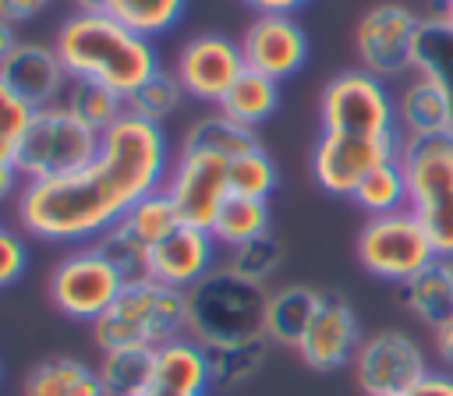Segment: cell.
<instances>
[{
	"instance_id": "27",
	"label": "cell",
	"mask_w": 453,
	"mask_h": 396,
	"mask_svg": "<svg viewBox=\"0 0 453 396\" xmlns=\"http://www.w3.org/2000/svg\"><path fill=\"white\" fill-rule=\"evenodd\" d=\"M414 74H425L428 81H435L453 113V28L439 18V11L421 18L418 42H414Z\"/></svg>"
},
{
	"instance_id": "38",
	"label": "cell",
	"mask_w": 453,
	"mask_h": 396,
	"mask_svg": "<svg viewBox=\"0 0 453 396\" xmlns=\"http://www.w3.org/2000/svg\"><path fill=\"white\" fill-rule=\"evenodd\" d=\"M32 106L0 78V159H14L28 124H32Z\"/></svg>"
},
{
	"instance_id": "45",
	"label": "cell",
	"mask_w": 453,
	"mask_h": 396,
	"mask_svg": "<svg viewBox=\"0 0 453 396\" xmlns=\"http://www.w3.org/2000/svg\"><path fill=\"white\" fill-rule=\"evenodd\" d=\"M18 46V28L11 25V21H4L0 18V67H4V60L11 57V50Z\"/></svg>"
},
{
	"instance_id": "30",
	"label": "cell",
	"mask_w": 453,
	"mask_h": 396,
	"mask_svg": "<svg viewBox=\"0 0 453 396\" xmlns=\"http://www.w3.org/2000/svg\"><path fill=\"white\" fill-rule=\"evenodd\" d=\"M64 106L81 120L88 124L92 131L106 134L124 113H127V103L124 95H117L113 88L99 85V81H85V78H71L67 92H64Z\"/></svg>"
},
{
	"instance_id": "36",
	"label": "cell",
	"mask_w": 453,
	"mask_h": 396,
	"mask_svg": "<svg viewBox=\"0 0 453 396\" xmlns=\"http://www.w3.org/2000/svg\"><path fill=\"white\" fill-rule=\"evenodd\" d=\"M276 184H280V170H276L273 156L262 145L244 152V156H237V159H230V194L269 202Z\"/></svg>"
},
{
	"instance_id": "23",
	"label": "cell",
	"mask_w": 453,
	"mask_h": 396,
	"mask_svg": "<svg viewBox=\"0 0 453 396\" xmlns=\"http://www.w3.org/2000/svg\"><path fill=\"white\" fill-rule=\"evenodd\" d=\"M103 396H152L156 392V350L131 346L110 350L96 364Z\"/></svg>"
},
{
	"instance_id": "32",
	"label": "cell",
	"mask_w": 453,
	"mask_h": 396,
	"mask_svg": "<svg viewBox=\"0 0 453 396\" xmlns=\"http://www.w3.org/2000/svg\"><path fill=\"white\" fill-rule=\"evenodd\" d=\"M350 202L357 209H365L368 216H389L407 209V173L400 166V159H389L382 166H375L350 194Z\"/></svg>"
},
{
	"instance_id": "39",
	"label": "cell",
	"mask_w": 453,
	"mask_h": 396,
	"mask_svg": "<svg viewBox=\"0 0 453 396\" xmlns=\"http://www.w3.org/2000/svg\"><path fill=\"white\" fill-rule=\"evenodd\" d=\"M28 269V244L18 230L0 226V290L18 283Z\"/></svg>"
},
{
	"instance_id": "43",
	"label": "cell",
	"mask_w": 453,
	"mask_h": 396,
	"mask_svg": "<svg viewBox=\"0 0 453 396\" xmlns=\"http://www.w3.org/2000/svg\"><path fill=\"white\" fill-rule=\"evenodd\" d=\"M432 350L446 368H453V318L442 322L439 329H432Z\"/></svg>"
},
{
	"instance_id": "19",
	"label": "cell",
	"mask_w": 453,
	"mask_h": 396,
	"mask_svg": "<svg viewBox=\"0 0 453 396\" xmlns=\"http://www.w3.org/2000/svg\"><path fill=\"white\" fill-rule=\"evenodd\" d=\"M396 131L403 141L414 138H435V134H453V113L435 81L425 74H411L403 88L396 92Z\"/></svg>"
},
{
	"instance_id": "48",
	"label": "cell",
	"mask_w": 453,
	"mask_h": 396,
	"mask_svg": "<svg viewBox=\"0 0 453 396\" xmlns=\"http://www.w3.org/2000/svg\"><path fill=\"white\" fill-rule=\"evenodd\" d=\"M442 265H446V276H449V283H453V255H449V258H442Z\"/></svg>"
},
{
	"instance_id": "31",
	"label": "cell",
	"mask_w": 453,
	"mask_h": 396,
	"mask_svg": "<svg viewBox=\"0 0 453 396\" xmlns=\"http://www.w3.org/2000/svg\"><path fill=\"white\" fill-rule=\"evenodd\" d=\"M188 11V0H106V11L113 21H120L124 28L156 39L163 32H170Z\"/></svg>"
},
{
	"instance_id": "8",
	"label": "cell",
	"mask_w": 453,
	"mask_h": 396,
	"mask_svg": "<svg viewBox=\"0 0 453 396\" xmlns=\"http://www.w3.org/2000/svg\"><path fill=\"white\" fill-rule=\"evenodd\" d=\"M50 301L60 315L74 322H96L110 311L117 293L124 290L120 272L110 265V258L99 251V244H74L67 248L53 269H50Z\"/></svg>"
},
{
	"instance_id": "9",
	"label": "cell",
	"mask_w": 453,
	"mask_h": 396,
	"mask_svg": "<svg viewBox=\"0 0 453 396\" xmlns=\"http://www.w3.org/2000/svg\"><path fill=\"white\" fill-rule=\"evenodd\" d=\"M319 120L333 134H389L396 131V95L382 78L350 67L326 81Z\"/></svg>"
},
{
	"instance_id": "20",
	"label": "cell",
	"mask_w": 453,
	"mask_h": 396,
	"mask_svg": "<svg viewBox=\"0 0 453 396\" xmlns=\"http://www.w3.org/2000/svg\"><path fill=\"white\" fill-rule=\"evenodd\" d=\"M212 385L205 343L195 336H177L156 346V389L177 396H205Z\"/></svg>"
},
{
	"instance_id": "11",
	"label": "cell",
	"mask_w": 453,
	"mask_h": 396,
	"mask_svg": "<svg viewBox=\"0 0 453 396\" xmlns=\"http://www.w3.org/2000/svg\"><path fill=\"white\" fill-rule=\"evenodd\" d=\"M403 138L400 131L389 134H333L322 131L311 148V177L333 198H350L354 187L382 163L400 159Z\"/></svg>"
},
{
	"instance_id": "46",
	"label": "cell",
	"mask_w": 453,
	"mask_h": 396,
	"mask_svg": "<svg viewBox=\"0 0 453 396\" xmlns=\"http://www.w3.org/2000/svg\"><path fill=\"white\" fill-rule=\"evenodd\" d=\"M71 4H74V11H88V14L106 11V0H71Z\"/></svg>"
},
{
	"instance_id": "3",
	"label": "cell",
	"mask_w": 453,
	"mask_h": 396,
	"mask_svg": "<svg viewBox=\"0 0 453 396\" xmlns=\"http://www.w3.org/2000/svg\"><path fill=\"white\" fill-rule=\"evenodd\" d=\"M177 336H188V297L184 290L156 279L124 283L110 311L92 322V339L103 354L131 346L156 350L159 343Z\"/></svg>"
},
{
	"instance_id": "37",
	"label": "cell",
	"mask_w": 453,
	"mask_h": 396,
	"mask_svg": "<svg viewBox=\"0 0 453 396\" xmlns=\"http://www.w3.org/2000/svg\"><path fill=\"white\" fill-rule=\"evenodd\" d=\"M96 244H99V251L110 258V265L120 272L124 283H142V279H149V244H142L124 223H113Z\"/></svg>"
},
{
	"instance_id": "51",
	"label": "cell",
	"mask_w": 453,
	"mask_h": 396,
	"mask_svg": "<svg viewBox=\"0 0 453 396\" xmlns=\"http://www.w3.org/2000/svg\"><path fill=\"white\" fill-rule=\"evenodd\" d=\"M439 4H446V0H439Z\"/></svg>"
},
{
	"instance_id": "12",
	"label": "cell",
	"mask_w": 453,
	"mask_h": 396,
	"mask_svg": "<svg viewBox=\"0 0 453 396\" xmlns=\"http://www.w3.org/2000/svg\"><path fill=\"white\" fill-rule=\"evenodd\" d=\"M350 371L365 396H407L411 385L428 371V357L411 332L379 329L361 339Z\"/></svg>"
},
{
	"instance_id": "14",
	"label": "cell",
	"mask_w": 453,
	"mask_h": 396,
	"mask_svg": "<svg viewBox=\"0 0 453 396\" xmlns=\"http://www.w3.org/2000/svg\"><path fill=\"white\" fill-rule=\"evenodd\" d=\"M173 74L188 99L216 106L226 95V88L244 74L241 42L223 32H198L177 50Z\"/></svg>"
},
{
	"instance_id": "15",
	"label": "cell",
	"mask_w": 453,
	"mask_h": 396,
	"mask_svg": "<svg viewBox=\"0 0 453 396\" xmlns=\"http://www.w3.org/2000/svg\"><path fill=\"white\" fill-rule=\"evenodd\" d=\"M237 42L244 67L273 81L294 78L308 60V35L294 14H255Z\"/></svg>"
},
{
	"instance_id": "5",
	"label": "cell",
	"mask_w": 453,
	"mask_h": 396,
	"mask_svg": "<svg viewBox=\"0 0 453 396\" xmlns=\"http://www.w3.org/2000/svg\"><path fill=\"white\" fill-rule=\"evenodd\" d=\"M407 173V209L432 237L439 258L453 255V134L414 138L400 148Z\"/></svg>"
},
{
	"instance_id": "29",
	"label": "cell",
	"mask_w": 453,
	"mask_h": 396,
	"mask_svg": "<svg viewBox=\"0 0 453 396\" xmlns=\"http://www.w3.org/2000/svg\"><path fill=\"white\" fill-rule=\"evenodd\" d=\"M209 233L219 248H237L244 240H255V237L269 233V202L244 198V194H226V202L219 205V212L209 226Z\"/></svg>"
},
{
	"instance_id": "47",
	"label": "cell",
	"mask_w": 453,
	"mask_h": 396,
	"mask_svg": "<svg viewBox=\"0 0 453 396\" xmlns=\"http://www.w3.org/2000/svg\"><path fill=\"white\" fill-rule=\"evenodd\" d=\"M439 18H442V21H446V25L453 28V0H446V4H439Z\"/></svg>"
},
{
	"instance_id": "33",
	"label": "cell",
	"mask_w": 453,
	"mask_h": 396,
	"mask_svg": "<svg viewBox=\"0 0 453 396\" xmlns=\"http://www.w3.org/2000/svg\"><path fill=\"white\" fill-rule=\"evenodd\" d=\"M219 265H223L226 272L248 279V283L265 286V283L283 269V240L269 230V233H262V237H255V240H244V244H237V248H226V255H223Z\"/></svg>"
},
{
	"instance_id": "40",
	"label": "cell",
	"mask_w": 453,
	"mask_h": 396,
	"mask_svg": "<svg viewBox=\"0 0 453 396\" xmlns=\"http://www.w3.org/2000/svg\"><path fill=\"white\" fill-rule=\"evenodd\" d=\"M50 4H53V0H0V18H4V21H11V25L18 28V25H25V21L39 18Z\"/></svg>"
},
{
	"instance_id": "2",
	"label": "cell",
	"mask_w": 453,
	"mask_h": 396,
	"mask_svg": "<svg viewBox=\"0 0 453 396\" xmlns=\"http://www.w3.org/2000/svg\"><path fill=\"white\" fill-rule=\"evenodd\" d=\"M53 50L71 78L99 81L124 99L159 71V53L152 39L124 28L103 11H74L71 18H64Z\"/></svg>"
},
{
	"instance_id": "41",
	"label": "cell",
	"mask_w": 453,
	"mask_h": 396,
	"mask_svg": "<svg viewBox=\"0 0 453 396\" xmlns=\"http://www.w3.org/2000/svg\"><path fill=\"white\" fill-rule=\"evenodd\" d=\"M407 396H453V371H439V368H428Z\"/></svg>"
},
{
	"instance_id": "21",
	"label": "cell",
	"mask_w": 453,
	"mask_h": 396,
	"mask_svg": "<svg viewBox=\"0 0 453 396\" xmlns=\"http://www.w3.org/2000/svg\"><path fill=\"white\" fill-rule=\"evenodd\" d=\"M322 304V293L304 286V283H287V286H276L269 290V301H265V339L273 346H290L297 350L301 336L308 332L315 311Z\"/></svg>"
},
{
	"instance_id": "24",
	"label": "cell",
	"mask_w": 453,
	"mask_h": 396,
	"mask_svg": "<svg viewBox=\"0 0 453 396\" xmlns=\"http://www.w3.org/2000/svg\"><path fill=\"white\" fill-rule=\"evenodd\" d=\"M400 304L428 329H439L442 322L453 318V283L446 276L442 258L435 265H428L425 272H418L414 279L400 283Z\"/></svg>"
},
{
	"instance_id": "35",
	"label": "cell",
	"mask_w": 453,
	"mask_h": 396,
	"mask_svg": "<svg viewBox=\"0 0 453 396\" xmlns=\"http://www.w3.org/2000/svg\"><path fill=\"white\" fill-rule=\"evenodd\" d=\"M180 99H184V88H180V81H177V74H170V71H156L142 88H134L124 103H127V113H134V117H142V120H152V124H163L177 106H180Z\"/></svg>"
},
{
	"instance_id": "1",
	"label": "cell",
	"mask_w": 453,
	"mask_h": 396,
	"mask_svg": "<svg viewBox=\"0 0 453 396\" xmlns=\"http://www.w3.org/2000/svg\"><path fill=\"white\" fill-rule=\"evenodd\" d=\"M170 141L163 124L124 113L99 145V156L64 177L28 180L18 191V223L46 244H92L124 212L163 187L170 170Z\"/></svg>"
},
{
	"instance_id": "52",
	"label": "cell",
	"mask_w": 453,
	"mask_h": 396,
	"mask_svg": "<svg viewBox=\"0 0 453 396\" xmlns=\"http://www.w3.org/2000/svg\"><path fill=\"white\" fill-rule=\"evenodd\" d=\"M0 226H4V223H0Z\"/></svg>"
},
{
	"instance_id": "42",
	"label": "cell",
	"mask_w": 453,
	"mask_h": 396,
	"mask_svg": "<svg viewBox=\"0 0 453 396\" xmlns=\"http://www.w3.org/2000/svg\"><path fill=\"white\" fill-rule=\"evenodd\" d=\"M21 187H25V177H21V170L14 166V159H0V202L18 198Z\"/></svg>"
},
{
	"instance_id": "34",
	"label": "cell",
	"mask_w": 453,
	"mask_h": 396,
	"mask_svg": "<svg viewBox=\"0 0 453 396\" xmlns=\"http://www.w3.org/2000/svg\"><path fill=\"white\" fill-rule=\"evenodd\" d=\"M142 244H159L166 233H173L184 219H180V212H177V205H173V198L163 191V187H156V191H149L145 198H138L127 212H124V219H120Z\"/></svg>"
},
{
	"instance_id": "13",
	"label": "cell",
	"mask_w": 453,
	"mask_h": 396,
	"mask_svg": "<svg viewBox=\"0 0 453 396\" xmlns=\"http://www.w3.org/2000/svg\"><path fill=\"white\" fill-rule=\"evenodd\" d=\"M163 191L173 198V205L188 226L209 230L219 205L230 194V159L177 148V156L166 170Z\"/></svg>"
},
{
	"instance_id": "49",
	"label": "cell",
	"mask_w": 453,
	"mask_h": 396,
	"mask_svg": "<svg viewBox=\"0 0 453 396\" xmlns=\"http://www.w3.org/2000/svg\"><path fill=\"white\" fill-rule=\"evenodd\" d=\"M152 396H177V392H163V389H156V392H152Z\"/></svg>"
},
{
	"instance_id": "6",
	"label": "cell",
	"mask_w": 453,
	"mask_h": 396,
	"mask_svg": "<svg viewBox=\"0 0 453 396\" xmlns=\"http://www.w3.org/2000/svg\"><path fill=\"white\" fill-rule=\"evenodd\" d=\"M103 134L81 124L64 103L32 113V124L14 152V166L28 180H50L88 166L99 156Z\"/></svg>"
},
{
	"instance_id": "50",
	"label": "cell",
	"mask_w": 453,
	"mask_h": 396,
	"mask_svg": "<svg viewBox=\"0 0 453 396\" xmlns=\"http://www.w3.org/2000/svg\"><path fill=\"white\" fill-rule=\"evenodd\" d=\"M0 378H4V371H0Z\"/></svg>"
},
{
	"instance_id": "17",
	"label": "cell",
	"mask_w": 453,
	"mask_h": 396,
	"mask_svg": "<svg viewBox=\"0 0 453 396\" xmlns=\"http://www.w3.org/2000/svg\"><path fill=\"white\" fill-rule=\"evenodd\" d=\"M216 269H219V244L202 226L180 223L173 233H166L159 244L149 248V279L177 290H191Z\"/></svg>"
},
{
	"instance_id": "26",
	"label": "cell",
	"mask_w": 453,
	"mask_h": 396,
	"mask_svg": "<svg viewBox=\"0 0 453 396\" xmlns=\"http://www.w3.org/2000/svg\"><path fill=\"white\" fill-rule=\"evenodd\" d=\"M180 148L188 152H209V156H219V159H237L251 148H258V138L251 127L223 117L219 110L216 113H205L198 120L188 124L184 138H180Z\"/></svg>"
},
{
	"instance_id": "16",
	"label": "cell",
	"mask_w": 453,
	"mask_h": 396,
	"mask_svg": "<svg viewBox=\"0 0 453 396\" xmlns=\"http://www.w3.org/2000/svg\"><path fill=\"white\" fill-rule=\"evenodd\" d=\"M361 339L365 336L354 308L340 293H322V304L297 343V357L311 371H340V368H350Z\"/></svg>"
},
{
	"instance_id": "25",
	"label": "cell",
	"mask_w": 453,
	"mask_h": 396,
	"mask_svg": "<svg viewBox=\"0 0 453 396\" xmlns=\"http://www.w3.org/2000/svg\"><path fill=\"white\" fill-rule=\"evenodd\" d=\"M216 110L255 131L258 124H265L280 110V81L244 67V74L226 88V95L216 103Z\"/></svg>"
},
{
	"instance_id": "4",
	"label": "cell",
	"mask_w": 453,
	"mask_h": 396,
	"mask_svg": "<svg viewBox=\"0 0 453 396\" xmlns=\"http://www.w3.org/2000/svg\"><path fill=\"white\" fill-rule=\"evenodd\" d=\"M184 297H188V336H195L205 346L265 336L262 329H265L269 290L226 272L223 265L191 290H184Z\"/></svg>"
},
{
	"instance_id": "44",
	"label": "cell",
	"mask_w": 453,
	"mask_h": 396,
	"mask_svg": "<svg viewBox=\"0 0 453 396\" xmlns=\"http://www.w3.org/2000/svg\"><path fill=\"white\" fill-rule=\"evenodd\" d=\"M248 7H255V14H294L301 11L308 0H244Z\"/></svg>"
},
{
	"instance_id": "18",
	"label": "cell",
	"mask_w": 453,
	"mask_h": 396,
	"mask_svg": "<svg viewBox=\"0 0 453 396\" xmlns=\"http://www.w3.org/2000/svg\"><path fill=\"white\" fill-rule=\"evenodd\" d=\"M0 78H4L32 110L64 103V92H67V85H71V74H67V67L60 64L57 50L46 46V42H35V39H18V46L11 50V57H7L4 67H0Z\"/></svg>"
},
{
	"instance_id": "22",
	"label": "cell",
	"mask_w": 453,
	"mask_h": 396,
	"mask_svg": "<svg viewBox=\"0 0 453 396\" xmlns=\"http://www.w3.org/2000/svg\"><path fill=\"white\" fill-rule=\"evenodd\" d=\"M21 392L25 396H103V385H99L96 364L60 354L28 368Z\"/></svg>"
},
{
	"instance_id": "10",
	"label": "cell",
	"mask_w": 453,
	"mask_h": 396,
	"mask_svg": "<svg viewBox=\"0 0 453 396\" xmlns=\"http://www.w3.org/2000/svg\"><path fill=\"white\" fill-rule=\"evenodd\" d=\"M421 14L400 0L372 4L354 25V57L357 67L393 81L414 74V42H418Z\"/></svg>"
},
{
	"instance_id": "28",
	"label": "cell",
	"mask_w": 453,
	"mask_h": 396,
	"mask_svg": "<svg viewBox=\"0 0 453 396\" xmlns=\"http://www.w3.org/2000/svg\"><path fill=\"white\" fill-rule=\"evenodd\" d=\"M269 346L273 343L265 336H251V339H237V343H209L205 354H209L212 385H219V389L248 385L262 371Z\"/></svg>"
},
{
	"instance_id": "7",
	"label": "cell",
	"mask_w": 453,
	"mask_h": 396,
	"mask_svg": "<svg viewBox=\"0 0 453 396\" xmlns=\"http://www.w3.org/2000/svg\"><path fill=\"white\" fill-rule=\"evenodd\" d=\"M354 255L368 276L393 286L414 279L418 272L439 262L432 237L425 233V226L411 209H400L389 216H368L365 226L357 230Z\"/></svg>"
}]
</instances>
